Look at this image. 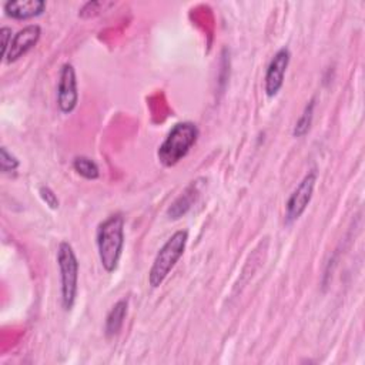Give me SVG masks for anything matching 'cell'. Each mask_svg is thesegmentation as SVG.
I'll list each match as a JSON object with an SVG mask.
<instances>
[{
  "instance_id": "obj_1",
  "label": "cell",
  "mask_w": 365,
  "mask_h": 365,
  "mask_svg": "<svg viewBox=\"0 0 365 365\" xmlns=\"http://www.w3.org/2000/svg\"><path fill=\"white\" fill-rule=\"evenodd\" d=\"M96 238L101 267L107 272H114L124 248V217L117 212L106 218L100 222Z\"/></svg>"
},
{
  "instance_id": "obj_2",
  "label": "cell",
  "mask_w": 365,
  "mask_h": 365,
  "mask_svg": "<svg viewBox=\"0 0 365 365\" xmlns=\"http://www.w3.org/2000/svg\"><path fill=\"white\" fill-rule=\"evenodd\" d=\"M198 127L191 121H181L173 125L157 151L158 161L164 167L178 164L194 147L198 138Z\"/></svg>"
},
{
  "instance_id": "obj_3",
  "label": "cell",
  "mask_w": 365,
  "mask_h": 365,
  "mask_svg": "<svg viewBox=\"0 0 365 365\" xmlns=\"http://www.w3.org/2000/svg\"><path fill=\"white\" fill-rule=\"evenodd\" d=\"M187 242H188V231L178 230L158 250L148 272V284L153 288H158L165 281L171 269L182 257L187 248Z\"/></svg>"
},
{
  "instance_id": "obj_4",
  "label": "cell",
  "mask_w": 365,
  "mask_h": 365,
  "mask_svg": "<svg viewBox=\"0 0 365 365\" xmlns=\"http://www.w3.org/2000/svg\"><path fill=\"white\" fill-rule=\"evenodd\" d=\"M57 264L60 269L61 304L66 311H70L76 302L78 291V259L73 247L67 241H61L57 248Z\"/></svg>"
},
{
  "instance_id": "obj_5",
  "label": "cell",
  "mask_w": 365,
  "mask_h": 365,
  "mask_svg": "<svg viewBox=\"0 0 365 365\" xmlns=\"http://www.w3.org/2000/svg\"><path fill=\"white\" fill-rule=\"evenodd\" d=\"M317 184V173L309 171L304 175L295 190L291 192L287 204H285V221L287 224H292L297 221L307 210L308 204L311 202L314 188Z\"/></svg>"
},
{
  "instance_id": "obj_6",
  "label": "cell",
  "mask_w": 365,
  "mask_h": 365,
  "mask_svg": "<svg viewBox=\"0 0 365 365\" xmlns=\"http://www.w3.org/2000/svg\"><path fill=\"white\" fill-rule=\"evenodd\" d=\"M78 103L77 76L71 63H64L60 68L58 84H57V106L63 114L74 111Z\"/></svg>"
},
{
  "instance_id": "obj_7",
  "label": "cell",
  "mask_w": 365,
  "mask_h": 365,
  "mask_svg": "<svg viewBox=\"0 0 365 365\" xmlns=\"http://www.w3.org/2000/svg\"><path fill=\"white\" fill-rule=\"evenodd\" d=\"M291 60V53L287 47H281L267 66L264 77V91L267 97H275L284 86L285 73Z\"/></svg>"
},
{
  "instance_id": "obj_8",
  "label": "cell",
  "mask_w": 365,
  "mask_h": 365,
  "mask_svg": "<svg viewBox=\"0 0 365 365\" xmlns=\"http://www.w3.org/2000/svg\"><path fill=\"white\" fill-rule=\"evenodd\" d=\"M40 36H41V29L38 24H29L20 29L13 36V40L10 43L4 61L10 64L21 58L27 51H30L38 43Z\"/></svg>"
},
{
  "instance_id": "obj_9",
  "label": "cell",
  "mask_w": 365,
  "mask_h": 365,
  "mask_svg": "<svg viewBox=\"0 0 365 365\" xmlns=\"http://www.w3.org/2000/svg\"><path fill=\"white\" fill-rule=\"evenodd\" d=\"M6 16L16 20H27L44 13L46 1L43 0H9L3 4Z\"/></svg>"
},
{
  "instance_id": "obj_10",
  "label": "cell",
  "mask_w": 365,
  "mask_h": 365,
  "mask_svg": "<svg viewBox=\"0 0 365 365\" xmlns=\"http://www.w3.org/2000/svg\"><path fill=\"white\" fill-rule=\"evenodd\" d=\"M198 185L197 181L191 182L182 192L175 198V201L168 207L167 215L170 220H178L182 215H185L190 208L194 205L197 197H198Z\"/></svg>"
},
{
  "instance_id": "obj_11",
  "label": "cell",
  "mask_w": 365,
  "mask_h": 365,
  "mask_svg": "<svg viewBox=\"0 0 365 365\" xmlns=\"http://www.w3.org/2000/svg\"><path fill=\"white\" fill-rule=\"evenodd\" d=\"M127 309H128V299L121 298L108 311V314L106 317V325H104V331L108 338L114 336L120 332V329L124 324L125 315H127Z\"/></svg>"
},
{
  "instance_id": "obj_12",
  "label": "cell",
  "mask_w": 365,
  "mask_h": 365,
  "mask_svg": "<svg viewBox=\"0 0 365 365\" xmlns=\"http://www.w3.org/2000/svg\"><path fill=\"white\" fill-rule=\"evenodd\" d=\"M73 168L86 180H97L100 177V168L97 163L87 155H77L73 160Z\"/></svg>"
},
{
  "instance_id": "obj_13",
  "label": "cell",
  "mask_w": 365,
  "mask_h": 365,
  "mask_svg": "<svg viewBox=\"0 0 365 365\" xmlns=\"http://www.w3.org/2000/svg\"><path fill=\"white\" fill-rule=\"evenodd\" d=\"M314 108H315V98L312 97L307 106L304 107L299 118L297 120L295 125H294V130H292V135L299 138V137H304L309 128H311V124H312V118H314Z\"/></svg>"
},
{
  "instance_id": "obj_14",
  "label": "cell",
  "mask_w": 365,
  "mask_h": 365,
  "mask_svg": "<svg viewBox=\"0 0 365 365\" xmlns=\"http://www.w3.org/2000/svg\"><path fill=\"white\" fill-rule=\"evenodd\" d=\"M20 165V161L17 160V157L10 153L7 150V147L1 145L0 148V170L3 174H9V173H13L19 168Z\"/></svg>"
},
{
  "instance_id": "obj_15",
  "label": "cell",
  "mask_w": 365,
  "mask_h": 365,
  "mask_svg": "<svg viewBox=\"0 0 365 365\" xmlns=\"http://www.w3.org/2000/svg\"><path fill=\"white\" fill-rule=\"evenodd\" d=\"M114 6L113 1H103V0H93V1H87L84 3V6L78 10V16L81 17H91L98 14L100 11H104L106 9Z\"/></svg>"
},
{
  "instance_id": "obj_16",
  "label": "cell",
  "mask_w": 365,
  "mask_h": 365,
  "mask_svg": "<svg viewBox=\"0 0 365 365\" xmlns=\"http://www.w3.org/2000/svg\"><path fill=\"white\" fill-rule=\"evenodd\" d=\"M38 194H40L41 200H43L51 210H57V208H58L60 201H58L57 195L54 194V191H53L50 187L41 185V187L38 188Z\"/></svg>"
},
{
  "instance_id": "obj_17",
  "label": "cell",
  "mask_w": 365,
  "mask_h": 365,
  "mask_svg": "<svg viewBox=\"0 0 365 365\" xmlns=\"http://www.w3.org/2000/svg\"><path fill=\"white\" fill-rule=\"evenodd\" d=\"M0 37H1V60H4L6 54H7V50L10 47V43L13 40L11 37V29L4 26L0 29Z\"/></svg>"
}]
</instances>
